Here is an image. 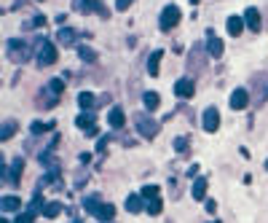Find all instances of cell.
Segmentation results:
<instances>
[{"mask_svg":"<svg viewBox=\"0 0 268 223\" xmlns=\"http://www.w3.org/2000/svg\"><path fill=\"white\" fill-rule=\"evenodd\" d=\"M5 51H8V59L14 62V65H22V62L30 59V43L22 41V38H11V41H5Z\"/></svg>","mask_w":268,"mask_h":223,"instance_id":"cell-1","label":"cell"},{"mask_svg":"<svg viewBox=\"0 0 268 223\" xmlns=\"http://www.w3.org/2000/svg\"><path fill=\"white\" fill-rule=\"evenodd\" d=\"M134 124H137V132H140L142 137H147V140H153V137L161 132V124L153 121V116H145V113H137Z\"/></svg>","mask_w":268,"mask_h":223,"instance_id":"cell-2","label":"cell"},{"mask_svg":"<svg viewBox=\"0 0 268 223\" xmlns=\"http://www.w3.org/2000/svg\"><path fill=\"white\" fill-rule=\"evenodd\" d=\"M56 56H59V54H56V46H54V43L46 41V38H43V41H38V56H35V59H38V67L54 65Z\"/></svg>","mask_w":268,"mask_h":223,"instance_id":"cell-3","label":"cell"},{"mask_svg":"<svg viewBox=\"0 0 268 223\" xmlns=\"http://www.w3.org/2000/svg\"><path fill=\"white\" fill-rule=\"evenodd\" d=\"M207 54L209 51H204L201 43H196L191 49V54H188V70L196 73V70H204V65H207Z\"/></svg>","mask_w":268,"mask_h":223,"instance_id":"cell-4","label":"cell"},{"mask_svg":"<svg viewBox=\"0 0 268 223\" xmlns=\"http://www.w3.org/2000/svg\"><path fill=\"white\" fill-rule=\"evenodd\" d=\"M180 8L177 5H167V8L161 11V22H158V25H161V30L167 32V30H174V27H177V22H180Z\"/></svg>","mask_w":268,"mask_h":223,"instance_id":"cell-5","label":"cell"},{"mask_svg":"<svg viewBox=\"0 0 268 223\" xmlns=\"http://www.w3.org/2000/svg\"><path fill=\"white\" fill-rule=\"evenodd\" d=\"M252 89H255L258 102L268 100V73H258V76H252Z\"/></svg>","mask_w":268,"mask_h":223,"instance_id":"cell-6","label":"cell"},{"mask_svg":"<svg viewBox=\"0 0 268 223\" xmlns=\"http://www.w3.org/2000/svg\"><path fill=\"white\" fill-rule=\"evenodd\" d=\"M22 169H24V159H14L11 169L3 167V178L8 180L11 186H19V183H22Z\"/></svg>","mask_w":268,"mask_h":223,"instance_id":"cell-7","label":"cell"},{"mask_svg":"<svg viewBox=\"0 0 268 223\" xmlns=\"http://www.w3.org/2000/svg\"><path fill=\"white\" fill-rule=\"evenodd\" d=\"M204 129H207V132H218V127H220V111L218 108H207V111H204Z\"/></svg>","mask_w":268,"mask_h":223,"instance_id":"cell-8","label":"cell"},{"mask_svg":"<svg viewBox=\"0 0 268 223\" xmlns=\"http://www.w3.org/2000/svg\"><path fill=\"white\" fill-rule=\"evenodd\" d=\"M91 215H94L97 221H102V223H110L113 218H116V207H113V204H107V202H99Z\"/></svg>","mask_w":268,"mask_h":223,"instance_id":"cell-9","label":"cell"},{"mask_svg":"<svg viewBox=\"0 0 268 223\" xmlns=\"http://www.w3.org/2000/svg\"><path fill=\"white\" fill-rule=\"evenodd\" d=\"M193 91H196V86H193V81H191V78H180V81L174 84V94H177L180 100H191V97H193Z\"/></svg>","mask_w":268,"mask_h":223,"instance_id":"cell-10","label":"cell"},{"mask_svg":"<svg viewBox=\"0 0 268 223\" xmlns=\"http://www.w3.org/2000/svg\"><path fill=\"white\" fill-rule=\"evenodd\" d=\"M249 105V91L247 89H236L231 94V108L233 111H242V108H247Z\"/></svg>","mask_w":268,"mask_h":223,"instance_id":"cell-11","label":"cell"},{"mask_svg":"<svg viewBox=\"0 0 268 223\" xmlns=\"http://www.w3.org/2000/svg\"><path fill=\"white\" fill-rule=\"evenodd\" d=\"M244 22H247V27L252 32H260V25H263V22H260V11L258 8H247V11H244Z\"/></svg>","mask_w":268,"mask_h":223,"instance_id":"cell-12","label":"cell"},{"mask_svg":"<svg viewBox=\"0 0 268 223\" xmlns=\"http://www.w3.org/2000/svg\"><path fill=\"white\" fill-rule=\"evenodd\" d=\"M209 46H207V51H209V56H215V59H220L223 56V51H225V46H223V41H220L215 32H209Z\"/></svg>","mask_w":268,"mask_h":223,"instance_id":"cell-13","label":"cell"},{"mask_svg":"<svg viewBox=\"0 0 268 223\" xmlns=\"http://www.w3.org/2000/svg\"><path fill=\"white\" fill-rule=\"evenodd\" d=\"M225 27H228V35H233L236 38L239 32L244 30V27H247V22L242 19V16H228V22H225Z\"/></svg>","mask_w":268,"mask_h":223,"instance_id":"cell-14","label":"cell"},{"mask_svg":"<svg viewBox=\"0 0 268 223\" xmlns=\"http://www.w3.org/2000/svg\"><path fill=\"white\" fill-rule=\"evenodd\" d=\"M161 56H164L161 49H156L150 56H147V73H150V76H158V67H161Z\"/></svg>","mask_w":268,"mask_h":223,"instance_id":"cell-15","label":"cell"},{"mask_svg":"<svg viewBox=\"0 0 268 223\" xmlns=\"http://www.w3.org/2000/svg\"><path fill=\"white\" fill-rule=\"evenodd\" d=\"M75 38H78V32L70 30V27H62V30L56 32V41L65 43V46H73V43H75Z\"/></svg>","mask_w":268,"mask_h":223,"instance_id":"cell-16","label":"cell"},{"mask_svg":"<svg viewBox=\"0 0 268 223\" xmlns=\"http://www.w3.org/2000/svg\"><path fill=\"white\" fill-rule=\"evenodd\" d=\"M107 121H110V127H113V129H121V127H123V121H126V118H123V111H121V108H113L110 116H107Z\"/></svg>","mask_w":268,"mask_h":223,"instance_id":"cell-17","label":"cell"},{"mask_svg":"<svg viewBox=\"0 0 268 223\" xmlns=\"http://www.w3.org/2000/svg\"><path fill=\"white\" fill-rule=\"evenodd\" d=\"M204 196H207V180L196 178V180H193V199H198V202H201Z\"/></svg>","mask_w":268,"mask_h":223,"instance_id":"cell-18","label":"cell"},{"mask_svg":"<svg viewBox=\"0 0 268 223\" xmlns=\"http://www.w3.org/2000/svg\"><path fill=\"white\" fill-rule=\"evenodd\" d=\"M142 207H145V204H142V196L129 194V196H126V210H129V213H140Z\"/></svg>","mask_w":268,"mask_h":223,"instance_id":"cell-19","label":"cell"},{"mask_svg":"<svg viewBox=\"0 0 268 223\" xmlns=\"http://www.w3.org/2000/svg\"><path fill=\"white\" fill-rule=\"evenodd\" d=\"M142 102H145V108H147V111H156V108H158V102H161V97H158L156 91H145V94H142Z\"/></svg>","mask_w":268,"mask_h":223,"instance_id":"cell-20","label":"cell"},{"mask_svg":"<svg viewBox=\"0 0 268 223\" xmlns=\"http://www.w3.org/2000/svg\"><path fill=\"white\" fill-rule=\"evenodd\" d=\"M19 204H22V199L14 196V194H11V196H3V210H5V213H16Z\"/></svg>","mask_w":268,"mask_h":223,"instance_id":"cell-21","label":"cell"},{"mask_svg":"<svg viewBox=\"0 0 268 223\" xmlns=\"http://www.w3.org/2000/svg\"><path fill=\"white\" fill-rule=\"evenodd\" d=\"M94 102H97V97L89 94V91H81V94H78V105H81L83 111H91V108H94Z\"/></svg>","mask_w":268,"mask_h":223,"instance_id":"cell-22","label":"cell"},{"mask_svg":"<svg viewBox=\"0 0 268 223\" xmlns=\"http://www.w3.org/2000/svg\"><path fill=\"white\" fill-rule=\"evenodd\" d=\"M75 124L81 129H94V116H91V113H81V116L75 118Z\"/></svg>","mask_w":268,"mask_h":223,"instance_id":"cell-23","label":"cell"},{"mask_svg":"<svg viewBox=\"0 0 268 223\" xmlns=\"http://www.w3.org/2000/svg\"><path fill=\"white\" fill-rule=\"evenodd\" d=\"M59 213H62V204H59V202H49V204L43 207V215H46V218H56Z\"/></svg>","mask_w":268,"mask_h":223,"instance_id":"cell-24","label":"cell"},{"mask_svg":"<svg viewBox=\"0 0 268 223\" xmlns=\"http://www.w3.org/2000/svg\"><path fill=\"white\" fill-rule=\"evenodd\" d=\"M14 135H16V121H5L3 129H0V137H3V140H11Z\"/></svg>","mask_w":268,"mask_h":223,"instance_id":"cell-25","label":"cell"},{"mask_svg":"<svg viewBox=\"0 0 268 223\" xmlns=\"http://www.w3.org/2000/svg\"><path fill=\"white\" fill-rule=\"evenodd\" d=\"M145 210H147V213H150V215H161V210H164V204H161V199H150V202H147L145 204Z\"/></svg>","mask_w":268,"mask_h":223,"instance_id":"cell-26","label":"cell"},{"mask_svg":"<svg viewBox=\"0 0 268 223\" xmlns=\"http://www.w3.org/2000/svg\"><path fill=\"white\" fill-rule=\"evenodd\" d=\"M51 127H54V124H43V121H32L30 124V132L32 135H46V132H49V129Z\"/></svg>","mask_w":268,"mask_h":223,"instance_id":"cell-27","label":"cell"},{"mask_svg":"<svg viewBox=\"0 0 268 223\" xmlns=\"http://www.w3.org/2000/svg\"><path fill=\"white\" fill-rule=\"evenodd\" d=\"M43 199H41V194H35V199H32V204H30V213L32 215H38V213H43Z\"/></svg>","mask_w":268,"mask_h":223,"instance_id":"cell-28","label":"cell"},{"mask_svg":"<svg viewBox=\"0 0 268 223\" xmlns=\"http://www.w3.org/2000/svg\"><path fill=\"white\" fill-rule=\"evenodd\" d=\"M188 148H191V140H188V137H177V140H174V151L177 153H185Z\"/></svg>","mask_w":268,"mask_h":223,"instance_id":"cell-29","label":"cell"},{"mask_svg":"<svg viewBox=\"0 0 268 223\" xmlns=\"http://www.w3.org/2000/svg\"><path fill=\"white\" fill-rule=\"evenodd\" d=\"M78 54H81L83 62H94V59H97V54L89 49V46H81V49H78Z\"/></svg>","mask_w":268,"mask_h":223,"instance_id":"cell-30","label":"cell"},{"mask_svg":"<svg viewBox=\"0 0 268 223\" xmlns=\"http://www.w3.org/2000/svg\"><path fill=\"white\" fill-rule=\"evenodd\" d=\"M97 204H99V196H86L83 199V210H86V213H94Z\"/></svg>","mask_w":268,"mask_h":223,"instance_id":"cell-31","label":"cell"},{"mask_svg":"<svg viewBox=\"0 0 268 223\" xmlns=\"http://www.w3.org/2000/svg\"><path fill=\"white\" fill-rule=\"evenodd\" d=\"M49 91H54V94H62V91H65V81H62V78H54V81H49Z\"/></svg>","mask_w":268,"mask_h":223,"instance_id":"cell-32","label":"cell"},{"mask_svg":"<svg viewBox=\"0 0 268 223\" xmlns=\"http://www.w3.org/2000/svg\"><path fill=\"white\" fill-rule=\"evenodd\" d=\"M140 196H142V199H156V196H158V186H145Z\"/></svg>","mask_w":268,"mask_h":223,"instance_id":"cell-33","label":"cell"},{"mask_svg":"<svg viewBox=\"0 0 268 223\" xmlns=\"http://www.w3.org/2000/svg\"><path fill=\"white\" fill-rule=\"evenodd\" d=\"M35 221V215L30 213V210H27V213H22V215H16V221L14 223H32Z\"/></svg>","mask_w":268,"mask_h":223,"instance_id":"cell-34","label":"cell"},{"mask_svg":"<svg viewBox=\"0 0 268 223\" xmlns=\"http://www.w3.org/2000/svg\"><path fill=\"white\" fill-rule=\"evenodd\" d=\"M132 3H134V0H116V8H118V11H126Z\"/></svg>","mask_w":268,"mask_h":223,"instance_id":"cell-35","label":"cell"},{"mask_svg":"<svg viewBox=\"0 0 268 223\" xmlns=\"http://www.w3.org/2000/svg\"><path fill=\"white\" fill-rule=\"evenodd\" d=\"M32 25H35V27H43V25H46V16H35V19H32Z\"/></svg>","mask_w":268,"mask_h":223,"instance_id":"cell-36","label":"cell"},{"mask_svg":"<svg viewBox=\"0 0 268 223\" xmlns=\"http://www.w3.org/2000/svg\"><path fill=\"white\" fill-rule=\"evenodd\" d=\"M191 3H193V5H196V3H198V0H191Z\"/></svg>","mask_w":268,"mask_h":223,"instance_id":"cell-37","label":"cell"},{"mask_svg":"<svg viewBox=\"0 0 268 223\" xmlns=\"http://www.w3.org/2000/svg\"><path fill=\"white\" fill-rule=\"evenodd\" d=\"M3 223H11V221H3Z\"/></svg>","mask_w":268,"mask_h":223,"instance_id":"cell-38","label":"cell"},{"mask_svg":"<svg viewBox=\"0 0 268 223\" xmlns=\"http://www.w3.org/2000/svg\"><path fill=\"white\" fill-rule=\"evenodd\" d=\"M212 223H220V221H212Z\"/></svg>","mask_w":268,"mask_h":223,"instance_id":"cell-39","label":"cell"},{"mask_svg":"<svg viewBox=\"0 0 268 223\" xmlns=\"http://www.w3.org/2000/svg\"><path fill=\"white\" fill-rule=\"evenodd\" d=\"M266 167H268V162H266Z\"/></svg>","mask_w":268,"mask_h":223,"instance_id":"cell-40","label":"cell"}]
</instances>
